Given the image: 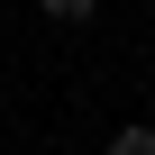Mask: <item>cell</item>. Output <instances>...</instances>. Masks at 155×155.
Masks as SVG:
<instances>
[{"mask_svg": "<svg viewBox=\"0 0 155 155\" xmlns=\"http://www.w3.org/2000/svg\"><path fill=\"white\" fill-rule=\"evenodd\" d=\"M37 9H46L55 28H91V18H101V0H37Z\"/></svg>", "mask_w": 155, "mask_h": 155, "instance_id": "obj_1", "label": "cell"}, {"mask_svg": "<svg viewBox=\"0 0 155 155\" xmlns=\"http://www.w3.org/2000/svg\"><path fill=\"white\" fill-rule=\"evenodd\" d=\"M110 155H155V128H146V119H137V128H119V137H110Z\"/></svg>", "mask_w": 155, "mask_h": 155, "instance_id": "obj_2", "label": "cell"}]
</instances>
